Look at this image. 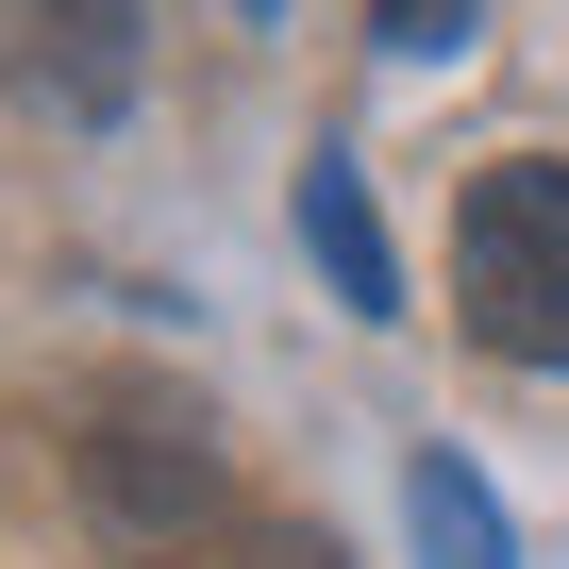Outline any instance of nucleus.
Listing matches in <instances>:
<instances>
[{
    "label": "nucleus",
    "instance_id": "obj_3",
    "mask_svg": "<svg viewBox=\"0 0 569 569\" xmlns=\"http://www.w3.org/2000/svg\"><path fill=\"white\" fill-rule=\"evenodd\" d=\"M0 84L51 118H118L134 101V0H0Z\"/></svg>",
    "mask_w": 569,
    "mask_h": 569
},
{
    "label": "nucleus",
    "instance_id": "obj_8",
    "mask_svg": "<svg viewBox=\"0 0 569 569\" xmlns=\"http://www.w3.org/2000/svg\"><path fill=\"white\" fill-rule=\"evenodd\" d=\"M251 18H268V0H251Z\"/></svg>",
    "mask_w": 569,
    "mask_h": 569
},
{
    "label": "nucleus",
    "instance_id": "obj_1",
    "mask_svg": "<svg viewBox=\"0 0 569 569\" xmlns=\"http://www.w3.org/2000/svg\"><path fill=\"white\" fill-rule=\"evenodd\" d=\"M452 319L502 369H569V168L552 151H502L452 201Z\"/></svg>",
    "mask_w": 569,
    "mask_h": 569
},
{
    "label": "nucleus",
    "instance_id": "obj_2",
    "mask_svg": "<svg viewBox=\"0 0 569 569\" xmlns=\"http://www.w3.org/2000/svg\"><path fill=\"white\" fill-rule=\"evenodd\" d=\"M84 519H101L118 552H184V536L218 519V436H201L184 402L118 386V402L84 419Z\"/></svg>",
    "mask_w": 569,
    "mask_h": 569
},
{
    "label": "nucleus",
    "instance_id": "obj_6",
    "mask_svg": "<svg viewBox=\"0 0 569 569\" xmlns=\"http://www.w3.org/2000/svg\"><path fill=\"white\" fill-rule=\"evenodd\" d=\"M486 34V0H386V51L402 68H436V51H469Z\"/></svg>",
    "mask_w": 569,
    "mask_h": 569
},
{
    "label": "nucleus",
    "instance_id": "obj_5",
    "mask_svg": "<svg viewBox=\"0 0 569 569\" xmlns=\"http://www.w3.org/2000/svg\"><path fill=\"white\" fill-rule=\"evenodd\" d=\"M402 519H419V552H436V569H519L502 502H486V486H469L452 452H419V469H402Z\"/></svg>",
    "mask_w": 569,
    "mask_h": 569
},
{
    "label": "nucleus",
    "instance_id": "obj_4",
    "mask_svg": "<svg viewBox=\"0 0 569 569\" xmlns=\"http://www.w3.org/2000/svg\"><path fill=\"white\" fill-rule=\"evenodd\" d=\"M302 251L336 268V302H352V319H402V251H386V218H369V168H352V151H319V168H302Z\"/></svg>",
    "mask_w": 569,
    "mask_h": 569
},
{
    "label": "nucleus",
    "instance_id": "obj_7",
    "mask_svg": "<svg viewBox=\"0 0 569 569\" xmlns=\"http://www.w3.org/2000/svg\"><path fill=\"white\" fill-rule=\"evenodd\" d=\"M251 569H352V552H336L319 519H251Z\"/></svg>",
    "mask_w": 569,
    "mask_h": 569
}]
</instances>
